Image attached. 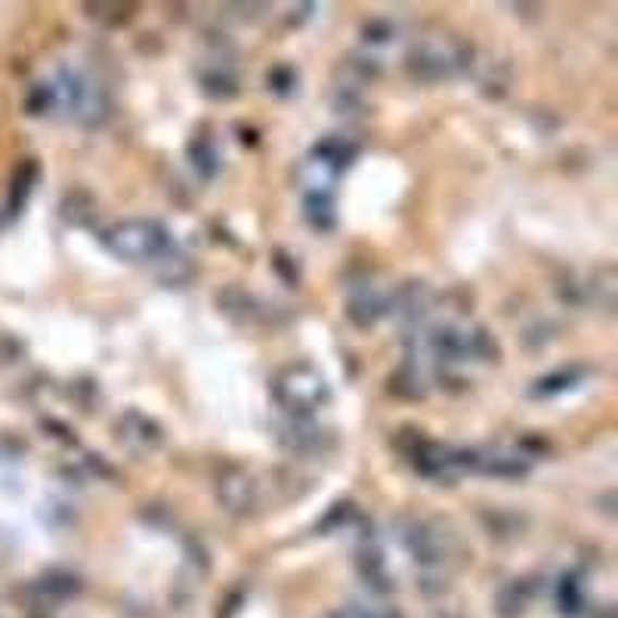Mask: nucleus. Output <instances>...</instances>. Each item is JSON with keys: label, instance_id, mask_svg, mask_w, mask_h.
<instances>
[{"label": "nucleus", "instance_id": "obj_1", "mask_svg": "<svg viewBox=\"0 0 618 618\" xmlns=\"http://www.w3.org/2000/svg\"><path fill=\"white\" fill-rule=\"evenodd\" d=\"M109 251L131 263H152L171 251V235L154 220H124L106 232Z\"/></svg>", "mask_w": 618, "mask_h": 618}, {"label": "nucleus", "instance_id": "obj_2", "mask_svg": "<svg viewBox=\"0 0 618 618\" xmlns=\"http://www.w3.org/2000/svg\"><path fill=\"white\" fill-rule=\"evenodd\" d=\"M272 393H275V403L285 411H291L294 418H304L322 403H329V381L316 368L291 366L275 378Z\"/></svg>", "mask_w": 618, "mask_h": 618}, {"label": "nucleus", "instance_id": "obj_3", "mask_svg": "<svg viewBox=\"0 0 618 618\" xmlns=\"http://www.w3.org/2000/svg\"><path fill=\"white\" fill-rule=\"evenodd\" d=\"M430 347L433 353L445 359V362H470V359H492L498 347L492 344V337L483 329H467V325H448L440 329L430 337Z\"/></svg>", "mask_w": 618, "mask_h": 618}, {"label": "nucleus", "instance_id": "obj_4", "mask_svg": "<svg viewBox=\"0 0 618 618\" xmlns=\"http://www.w3.org/2000/svg\"><path fill=\"white\" fill-rule=\"evenodd\" d=\"M464 65V50L448 38H430L418 44L408 57V69L421 81H443Z\"/></svg>", "mask_w": 618, "mask_h": 618}, {"label": "nucleus", "instance_id": "obj_5", "mask_svg": "<svg viewBox=\"0 0 618 618\" xmlns=\"http://www.w3.org/2000/svg\"><path fill=\"white\" fill-rule=\"evenodd\" d=\"M118 436L127 445L139 448V452H152V448L164 443L161 427L154 424L152 418L139 415V411H131V415H124V418L118 421Z\"/></svg>", "mask_w": 618, "mask_h": 618}, {"label": "nucleus", "instance_id": "obj_6", "mask_svg": "<svg viewBox=\"0 0 618 618\" xmlns=\"http://www.w3.org/2000/svg\"><path fill=\"white\" fill-rule=\"evenodd\" d=\"M390 300L378 288H356L347 304V316L356 325H374L381 316H386Z\"/></svg>", "mask_w": 618, "mask_h": 618}, {"label": "nucleus", "instance_id": "obj_7", "mask_svg": "<svg viewBox=\"0 0 618 618\" xmlns=\"http://www.w3.org/2000/svg\"><path fill=\"white\" fill-rule=\"evenodd\" d=\"M477 467L495 477H522L529 470V458L520 452H492L489 458H477Z\"/></svg>", "mask_w": 618, "mask_h": 618}, {"label": "nucleus", "instance_id": "obj_8", "mask_svg": "<svg viewBox=\"0 0 618 618\" xmlns=\"http://www.w3.org/2000/svg\"><path fill=\"white\" fill-rule=\"evenodd\" d=\"M220 502L226 504L230 510H245L251 504V480L245 473H226L220 480Z\"/></svg>", "mask_w": 618, "mask_h": 618}, {"label": "nucleus", "instance_id": "obj_9", "mask_svg": "<svg viewBox=\"0 0 618 618\" xmlns=\"http://www.w3.org/2000/svg\"><path fill=\"white\" fill-rule=\"evenodd\" d=\"M304 213L316 230L329 232L334 226V195H304Z\"/></svg>", "mask_w": 618, "mask_h": 618}]
</instances>
